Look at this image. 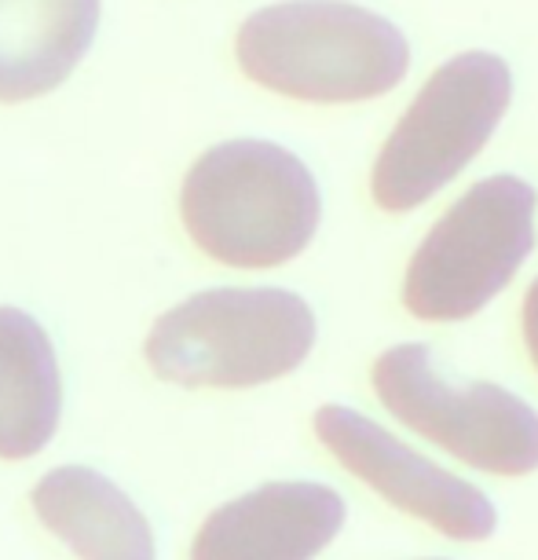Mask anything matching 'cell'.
Returning <instances> with one entry per match:
<instances>
[{
	"label": "cell",
	"instance_id": "obj_12",
	"mask_svg": "<svg viewBox=\"0 0 538 560\" xmlns=\"http://www.w3.org/2000/svg\"><path fill=\"white\" fill-rule=\"evenodd\" d=\"M524 341L538 366V279L531 282V290H527V298H524Z\"/></svg>",
	"mask_w": 538,
	"mask_h": 560
},
{
	"label": "cell",
	"instance_id": "obj_2",
	"mask_svg": "<svg viewBox=\"0 0 538 560\" xmlns=\"http://www.w3.org/2000/svg\"><path fill=\"white\" fill-rule=\"evenodd\" d=\"M187 235L227 268H279L308 249L323 195L312 168L271 140L217 143L179 191Z\"/></svg>",
	"mask_w": 538,
	"mask_h": 560
},
{
	"label": "cell",
	"instance_id": "obj_6",
	"mask_svg": "<svg viewBox=\"0 0 538 560\" xmlns=\"http://www.w3.org/2000/svg\"><path fill=\"white\" fill-rule=\"evenodd\" d=\"M377 399L418 436L494 477L538 469V415L502 385H451L429 345H396L371 370Z\"/></svg>",
	"mask_w": 538,
	"mask_h": 560
},
{
	"label": "cell",
	"instance_id": "obj_10",
	"mask_svg": "<svg viewBox=\"0 0 538 560\" xmlns=\"http://www.w3.org/2000/svg\"><path fill=\"white\" fill-rule=\"evenodd\" d=\"M34 513L81 560H154L147 516L118 483L84 465H59L37 483Z\"/></svg>",
	"mask_w": 538,
	"mask_h": 560
},
{
	"label": "cell",
	"instance_id": "obj_5",
	"mask_svg": "<svg viewBox=\"0 0 538 560\" xmlns=\"http://www.w3.org/2000/svg\"><path fill=\"white\" fill-rule=\"evenodd\" d=\"M535 187L488 176L443 213L407 264L404 304L425 323H458L510 287L535 249Z\"/></svg>",
	"mask_w": 538,
	"mask_h": 560
},
{
	"label": "cell",
	"instance_id": "obj_4",
	"mask_svg": "<svg viewBox=\"0 0 538 560\" xmlns=\"http://www.w3.org/2000/svg\"><path fill=\"white\" fill-rule=\"evenodd\" d=\"M513 100V70L494 51H461L421 84L371 173L385 213H410L469 168Z\"/></svg>",
	"mask_w": 538,
	"mask_h": 560
},
{
	"label": "cell",
	"instance_id": "obj_1",
	"mask_svg": "<svg viewBox=\"0 0 538 560\" xmlns=\"http://www.w3.org/2000/svg\"><path fill=\"white\" fill-rule=\"evenodd\" d=\"M238 67L260 89L301 103H366L399 89L410 40L348 0H286L253 12L235 37Z\"/></svg>",
	"mask_w": 538,
	"mask_h": 560
},
{
	"label": "cell",
	"instance_id": "obj_11",
	"mask_svg": "<svg viewBox=\"0 0 538 560\" xmlns=\"http://www.w3.org/2000/svg\"><path fill=\"white\" fill-rule=\"evenodd\" d=\"M62 410L59 363L34 315L0 308V458L45 451Z\"/></svg>",
	"mask_w": 538,
	"mask_h": 560
},
{
	"label": "cell",
	"instance_id": "obj_8",
	"mask_svg": "<svg viewBox=\"0 0 538 560\" xmlns=\"http://www.w3.org/2000/svg\"><path fill=\"white\" fill-rule=\"evenodd\" d=\"M344 524V499L323 483H264L198 527L191 560H312Z\"/></svg>",
	"mask_w": 538,
	"mask_h": 560
},
{
	"label": "cell",
	"instance_id": "obj_3",
	"mask_svg": "<svg viewBox=\"0 0 538 560\" xmlns=\"http://www.w3.org/2000/svg\"><path fill=\"white\" fill-rule=\"evenodd\" d=\"M315 345V315L290 290H206L176 304L147 337V363L187 388H253L293 374Z\"/></svg>",
	"mask_w": 538,
	"mask_h": 560
},
{
	"label": "cell",
	"instance_id": "obj_9",
	"mask_svg": "<svg viewBox=\"0 0 538 560\" xmlns=\"http://www.w3.org/2000/svg\"><path fill=\"white\" fill-rule=\"evenodd\" d=\"M100 0H0V103L59 89L92 48Z\"/></svg>",
	"mask_w": 538,
	"mask_h": 560
},
{
	"label": "cell",
	"instance_id": "obj_7",
	"mask_svg": "<svg viewBox=\"0 0 538 560\" xmlns=\"http://www.w3.org/2000/svg\"><path fill=\"white\" fill-rule=\"evenodd\" d=\"M315 436L348 472L371 483L382 499L399 505L404 513L436 527L440 535L458 538V542H480L499 527V513L488 494L455 472L440 469L436 462L421 458L414 447H407L374 418L352 407L326 404L315 410Z\"/></svg>",
	"mask_w": 538,
	"mask_h": 560
}]
</instances>
